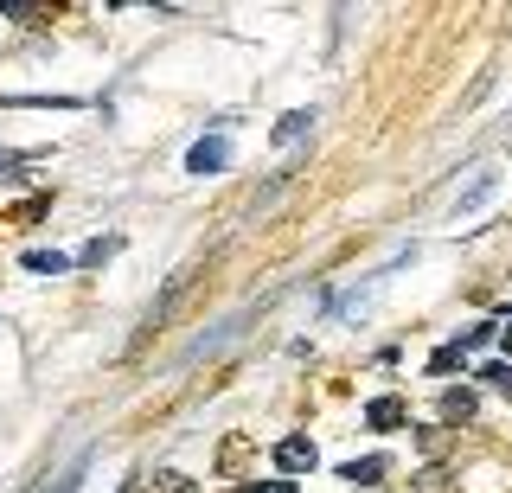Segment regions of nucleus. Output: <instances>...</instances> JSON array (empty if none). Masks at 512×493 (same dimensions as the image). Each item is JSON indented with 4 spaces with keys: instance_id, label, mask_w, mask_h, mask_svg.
<instances>
[{
    "instance_id": "nucleus-4",
    "label": "nucleus",
    "mask_w": 512,
    "mask_h": 493,
    "mask_svg": "<svg viewBox=\"0 0 512 493\" xmlns=\"http://www.w3.org/2000/svg\"><path fill=\"white\" fill-rule=\"evenodd\" d=\"M404 417H410L404 397H372V404H365V423H372V429H397Z\"/></svg>"
},
{
    "instance_id": "nucleus-2",
    "label": "nucleus",
    "mask_w": 512,
    "mask_h": 493,
    "mask_svg": "<svg viewBox=\"0 0 512 493\" xmlns=\"http://www.w3.org/2000/svg\"><path fill=\"white\" fill-rule=\"evenodd\" d=\"M224 161H231V141H224V135H212V141H192L186 173H218Z\"/></svg>"
},
{
    "instance_id": "nucleus-13",
    "label": "nucleus",
    "mask_w": 512,
    "mask_h": 493,
    "mask_svg": "<svg viewBox=\"0 0 512 493\" xmlns=\"http://www.w3.org/2000/svg\"><path fill=\"white\" fill-rule=\"evenodd\" d=\"M237 493H295V481H250V487H237Z\"/></svg>"
},
{
    "instance_id": "nucleus-5",
    "label": "nucleus",
    "mask_w": 512,
    "mask_h": 493,
    "mask_svg": "<svg viewBox=\"0 0 512 493\" xmlns=\"http://www.w3.org/2000/svg\"><path fill=\"white\" fill-rule=\"evenodd\" d=\"M308 129H314V109H288V116L276 122V141H282V148H295Z\"/></svg>"
},
{
    "instance_id": "nucleus-8",
    "label": "nucleus",
    "mask_w": 512,
    "mask_h": 493,
    "mask_svg": "<svg viewBox=\"0 0 512 493\" xmlns=\"http://www.w3.org/2000/svg\"><path fill=\"white\" fill-rule=\"evenodd\" d=\"M410 493H455V474H448V468H423Z\"/></svg>"
},
{
    "instance_id": "nucleus-3",
    "label": "nucleus",
    "mask_w": 512,
    "mask_h": 493,
    "mask_svg": "<svg viewBox=\"0 0 512 493\" xmlns=\"http://www.w3.org/2000/svg\"><path fill=\"white\" fill-rule=\"evenodd\" d=\"M384 474H391V461H384V455H365V461H346L340 481H352V487H378Z\"/></svg>"
},
{
    "instance_id": "nucleus-7",
    "label": "nucleus",
    "mask_w": 512,
    "mask_h": 493,
    "mask_svg": "<svg viewBox=\"0 0 512 493\" xmlns=\"http://www.w3.org/2000/svg\"><path fill=\"white\" fill-rule=\"evenodd\" d=\"M26 269H32V276H64L71 257H58V250H26Z\"/></svg>"
},
{
    "instance_id": "nucleus-12",
    "label": "nucleus",
    "mask_w": 512,
    "mask_h": 493,
    "mask_svg": "<svg viewBox=\"0 0 512 493\" xmlns=\"http://www.w3.org/2000/svg\"><path fill=\"white\" fill-rule=\"evenodd\" d=\"M416 442H423V455H442V449H448V429H423Z\"/></svg>"
},
{
    "instance_id": "nucleus-11",
    "label": "nucleus",
    "mask_w": 512,
    "mask_h": 493,
    "mask_svg": "<svg viewBox=\"0 0 512 493\" xmlns=\"http://www.w3.org/2000/svg\"><path fill=\"white\" fill-rule=\"evenodd\" d=\"M455 365H461V346H442V353L429 359V372H455Z\"/></svg>"
},
{
    "instance_id": "nucleus-6",
    "label": "nucleus",
    "mask_w": 512,
    "mask_h": 493,
    "mask_svg": "<svg viewBox=\"0 0 512 493\" xmlns=\"http://www.w3.org/2000/svg\"><path fill=\"white\" fill-rule=\"evenodd\" d=\"M442 423H474V391H442Z\"/></svg>"
},
{
    "instance_id": "nucleus-1",
    "label": "nucleus",
    "mask_w": 512,
    "mask_h": 493,
    "mask_svg": "<svg viewBox=\"0 0 512 493\" xmlns=\"http://www.w3.org/2000/svg\"><path fill=\"white\" fill-rule=\"evenodd\" d=\"M314 461H320V455H314L308 436H282V442H276V468H282V474H308Z\"/></svg>"
},
{
    "instance_id": "nucleus-10",
    "label": "nucleus",
    "mask_w": 512,
    "mask_h": 493,
    "mask_svg": "<svg viewBox=\"0 0 512 493\" xmlns=\"http://www.w3.org/2000/svg\"><path fill=\"white\" fill-rule=\"evenodd\" d=\"M480 378H487V385H500V391H512V365H480Z\"/></svg>"
},
{
    "instance_id": "nucleus-15",
    "label": "nucleus",
    "mask_w": 512,
    "mask_h": 493,
    "mask_svg": "<svg viewBox=\"0 0 512 493\" xmlns=\"http://www.w3.org/2000/svg\"><path fill=\"white\" fill-rule=\"evenodd\" d=\"M20 173V154H0V180H13Z\"/></svg>"
},
{
    "instance_id": "nucleus-14",
    "label": "nucleus",
    "mask_w": 512,
    "mask_h": 493,
    "mask_svg": "<svg viewBox=\"0 0 512 493\" xmlns=\"http://www.w3.org/2000/svg\"><path fill=\"white\" fill-rule=\"evenodd\" d=\"M160 493H192V481H186V474H173V468H167V474H160Z\"/></svg>"
},
{
    "instance_id": "nucleus-9",
    "label": "nucleus",
    "mask_w": 512,
    "mask_h": 493,
    "mask_svg": "<svg viewBox=\"0 0 512 493\" xmlns=\"http://www.w3.org/2000/svg\"><path fill=\"white\" fill-rule=\"evenodd\" d=\"M487 193H493V173H480V180L468 186V193H461V212H474V205H480V199H487Z\"/></svg>"
}]
</instances>
